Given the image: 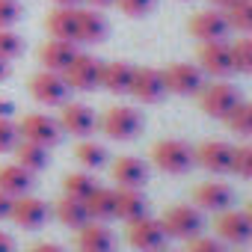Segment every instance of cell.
<instances>
[{
    "label": "cell",
    "mask_w": 252,
    "mask_h": 252,
    "mask_svg": "<svg viewBox=\"0 0 252 252\" xmlns=\"http://www.w3.org/2000/svg\"><path fill=\"white\" fill-rule=\"evenodd\" d=\"M152 160L158 169H163L169 175H184L196 163V149L184 140H160L152 149Z\"/></svg>",
    "instance_id": "1"
},
{
    "label": "cell",
    "mask_w": 252,
    "mask_h": 252,
    "mask_svg": "<svg viewBox=\"0 0 252 252\" xmlns=\"http://www.w3.org/2000/svg\"><path fill=\"white\" fill-rule=\"evenodd\" d=\"M199 104H202V110H205L211 119H222V122H225V119L234 113V107L240 104V92H237L231 83H225V80H214V83H205V86H202Z\"/></svg>",
    "instance_id": "2"
},
{
    "label": "cell",
    "mask_w": 252,
    "mask_h": 252,
    "mask_svg": "<svg viewBox=\"0 0 252 252\" xmlns=\"http://www.w3.org/2000/svg\"><path fill=\"white\" fill-rule=\"evenodd\" d=\"M101 128L110 140H134L140 131H143V116L134 110V107H125V104H116L104 113L101 119Z\"/></svg>",
    "instance_id": "3"
},
{
    "label": "cell",
    "mask_w": 252,
    "mask_h": 252,
    "mask_svg": "<svg viewBox=\"0 0 252 252\" xmlns=\"http://www.w3.org/2000/svg\"><path fill=\"white\" fill-rule=\"evenodd\" d=\"M18 137L27 140V143H36V146H57L60 137H63V128L60 122L45 116V113H30L18 122Z\"/></svg>",
    "instance_id": "4"
},
{
    "label": "cell",
    "mask_w": 252,
    "mask_h": 252,
    "mask_svg": "<svg viewBox=\"0 0 252 252\" xmlns=\"http://www.w3.org/2000/svg\"><path fill=\"white\" fill-rule=\"evenodd\" d=\"M101 65L104 63H98L92 54H77L68 63V68L63 71V77H65L68 89H74V92H92V89L101 86Z\"/></svg>",
    "instance_id": "5"
},
{
    "label": "cell",
    "mask_w": 252,
    "mask_h": 252,
    "mask_svg": "<svg viewBox=\"0 0 252 252\" xmlns=\"http://www.w3.org/2000/svg\"><path fill=\"white\" fill-rule=\"evenodd\" d=\"M160 225H163L166 237L193 240V237H199V231H202V214H199L196 208H190V205H172V208L163 214Z\"/></svg>",
    "instance_id": "6"
},
{
    "label": "cell",
    "mask_w": 252,
    "mask_h": 252,
    "mask_svg": "<svg viewBox=\"0 0 252 252\" xmlns=\"http://www.w3.org/2000/svg\"><path fill=\"white\" fill-rule=\"evenodd\" d=\"M68 83H65V77L60 74V71H39V74H33V80H30V95L39 101V104H45V107H60V104H65V98H68Z\"/></svg>",
    "instance_id": "7"
},
{
    "label": "cell",
    "mask_w": 252,
    "mask_h": 252,
    "mask_svg": "<svg viewBox=\"0 0 252 252\" xmlns=\"http://www.w3.org/2000/svg\"><path fill=\"white\" fill-rule=\"evenodd\" d=\"M163 83H166V92L172 95H199L205 86V71L190 63H175L163 71Z\"/></svg>",
    "instance_id": "8"
},
{
    "label": "cell",
    "mask_w": 252,
    "mask_h": 252,
    "mask_svg": "<svg viewBox=\"0 0 252 252\" xmlns=\"http://www.w3.org/2000/svg\"><path fill=\"white\" fill-rule=\"evenodd\" d=\"M231 24L222 9H202L190 18V33L205 45V42H225Z\"/></svg>",
    "instance_id": "9"
},
{
    "label": "cell",
    "mask_w": 252,
    "mask_h": 252,
    "mask_svg": "<svg viewBox=\"0 0 252 252\" xmlns=\"http://www.w3.org/2000/svg\"><path fill=\"white\" fill-rule=\"evenodd\" d=\"M199 68L205 74H214L217 80L234 74V57L228 42H205L199 48Z\"/></svg>",
    "instance_id": "10"
},
{
    "label": "cell",
    "mask_w": 252,
    "mask_h": 252,
    "mask_svg": "<svg viewBox=\"0 0 252 252\" xmlns=\"http://www.w3.org/2000/svg\"><path fill=\"white\" fill-rule=\"evenodd\" d=\"M48 217H51V208H48L42 199H36V196H30V193L12 199V214H9V220H12L18 228L36 231V228H42V225L48 222Z\"/></svg>",
    "instance_id": "11"
},
{
    "label": "cell",
    "mask_w": 252,
    "mask_h": 252,
    "mask_svg": "<svg viewBox=\"0 0 252 252\" xmlns=\"http://www.w3.org/2000/svg\"><path fill=\"white\" fill-rule=\"evenodd\" d=\"M128 240L140 252H158V249H163L166 231H163V225L158 220H149V214H146V217L128 222Z\"/></svg>",
    "instance_id": "12"
},
{
    "label": "cell",
    "mask_w": 252,
    "mask_h": 252,
    "mask_svg": "<svg viewBox=\"0 0 252 252\" xmlns=\"http://www.w3.org/2000/svg\"><path fill=\"white\" fill-rule=\"evenodd\" d=\"M231 160H234V146H228L225 140H208L196 149V163L214 175L231 172Z\"/></svg>",
    "instance_id": "13"
},
{
    "label": "cell",
    "mask_w": 252,
    "mask_h": 252,
    "mask_svg": "<svg viewBox=\"0 0 252 252\" xmlns=\"http://www.w3.org/2000/svg\"><path fill=\"white\" fill-rule=\"evenodd\" d=\"M60 128L65 131V134H71V137H80V140H86L95 128H98V119H95V113H92V107H86V104H63V113H60Z\"/></svg>",
    "instance_id": "14"
},
{
    "label": "cell",
    "mask_w": 252,
    "mask_h": 252,
    "mask_svg": "<svg viewBox=\"0 0 252 252\" xmlns=\"http://www.w3.org/2000/svg\"><path fill=\"white\" fill-rule=\"evenodd\" d=\"M128 95H134L143 104H158L166 95L163 71H158V68H134V83H131Z\"/></svg>",
    "instance_id": "15"
},
{
    "label": "cell",
    "mask_w": 252,
    "mask_h": 252,
    "mask_svg": "<svg viewBox=\"0 0 252 252\" xmlns=\"http://www.w3.org/2000/svg\"><path fill=\"white\" fill-rule=\"evenodd\" d=\"M77 252H116V237L104 222L89 220L77 228Z\"/></svg>",
    "instance_id": "16"
},
{
    "label": "cell",
    "mask_w": 252,
    "mask_h": 252,
    "mask_svg": "<svg viewBox=\"0 0 252 252\" xmlns=\"http://www.w3.org/2000/svg\"><path fill=\"white\" fill-rule=\"evenodd\" d=\"M217 234L225 243H246L252 240V222L246 217V211H222L217 217Z\"/></svg>",
    "instance_id": "17"
},
{
    "label": "cell",
    "mask_w": 252,
    "mask_h": 252,
    "mask_svg": "<svg viewBox=\"0 0 252 252\" xmlns=\"http://www.w3.org/2000/svg\"><path fill=\"white\" fill-rule=\"evenodd\" d=\"M77 57V48L74 42H65V39H48L42 48H39V63L48 68V71H65L68 63Z\"/></svg>",
    "instance_id": "18"
},
{
    "label": "cell",
    "mask_w": 252,
    "mask_h": 252,
    "mask_svg": "<svg viewBox=\"0 0 252 252\" xmlns=\"http://www.w3.org/2000/svg\"><path fill=\"white\" fill-rule=\"evenodd\" d=\"M193 202H196L202 211L222 214V211H228V205H231V187L222 184V181H205V184L196 187Z\"/></svg>",
    "instance_id": "19"
},
{
    "label": "cell",
    "mask_w": 252,
    "mask_h": 252,
    "mask_svg": "<svg viewBox=\"0 0 252 252\" xmlns=\"http://www.w3.org/2000/svg\"><path fill=\"white\" fill-rule=\"evenodd\" d=\"M107 36V21L101 15V9H77V33H74V42H83V45H98L104 42Z\"/></svg>",
    "instance_id": "20"
},
{
    "label": "cell",
    "mask_w": 252,
    "mask_h": 252,
    "mask_svg": "<svg viewBox=\"0 0 252 252\" xmlns=\"http://www.w3.org/2000/svg\"><path fill=\"white\" fill-rule=\"evenodd\" d=\"M131 83H134V65L131 63H107L101 65V86L113 95H128L131 92Z\"/></svg>",
    "instance_id": "21"
},
{
    "label": "cell",
    "mask_w": 252,
    "mask_h": 252,
    "mask_svg": "<svg viewBox=\"0 0 252 252\" xmlns=\"http://www.w3.org/2000/svg\"><path fill=\"white\" fill-rule=\"evenodd\" d=\"M113 181H119V187L140 190L149 181V166L140 158H119L113 163Z\"/></svg>",
    "instance_id": "22"
},
{
    "label": "cell",
    "mask_w": 252,
    "mask_h": 252,
    "mask_svg": "<svg viewBox=\"0 0 252 252\" xmlns=\"http://www.w3.org/2000/svg\"><path fill=\"white\" fill-rule=\"evenodd\" d=\"M45 27L51 33V39L74 42V33H77V6H57V9H51L48 18H45Z\"/></svg>",
    "instance_id": "23"
},
{
    "label": "cell",
    "mask_w": 252,
    "mask_h": 252,
    "mask_svg": "<svg viewBox=\"0 0 252 252\" xmlns=\"http://www.w3.org/2000/svg\"><path fill=\"white\" fill-rule=\"evenodd\" d=\"M33 187V172H27L21 163H3L0 166V190L6 196L18 199V196H27Z\"/></svg>",
    "instance_id": "24"
},
{
    "label": "cell",
    "mask_w": 252,
    "mask_h": 252,
    "mask_svg": "<svg viewBox=\"0 0 252 252\" xmlns=\"http://www.w3.org/2000/svg\"><path fill=\"white\" fill-rule=\"evenodd\" d=\"M149 214V202L140 190H128V187H119L116 190V217L125 222H134L140 217Z\"/></svg>",
    "instance_id": "25"
},
{
    "label": "cell",
    "mask_w": 252,
    "mask_h": 252,
    "mask_svg": "<svg viewBox=\"0 0 252 252\" xmlns=\"http://www.w3.org/2000/svg\"><path fill=\"white\" fill-rule=\"evenodd\" d=\"M86 211H89V220H95V222L113 220V217H116V190L95 187L92 196L86 199Z\"/></svg>",
    "instance_id": "26"
},
{
    "label": "cell",
    "mask_w": 252,
    "mask_h": 252,
    "mask_svg": "<svg viewBox=\"0 0 252 252\" xmlns=\"http://www.w3.org/2000/svg\"><path fill=\"white\" fill-rule=\"evenodd\" d=\"M57 220L68 228H80L89 222V211H86V202L80 199H71V196H63L57 202Z\"/></svg>",
    "instance_id": "27"
},
{
    "label": "cell",
    "mask_w": 252,
    "mask_h": 252,
    "mask_svg": "<svg viewBox=\"0 0 252 252\" xmlns=\"http://www.w3.org/2000/svg\"><path fill=\"white\" fill-rule=\"evenodd\" d=\"M15 163H21L27 172H42L48 166V149L45 146H36V143H27V140H18L15 146Z\"/></svg>",
    "instance_id": "28"
},
{
    "label": "cell",
    "mask_w": 252,
    "mask_h": 252,
    "mask_svg": "<svg viewBox=\"0 0 252 252\" xmlns=\"http://www.w3.org/2000/svg\"><path fill=\"white\" fill-rule=\"evenodd\" d=\"M74 158H77V163H80L83 169H101L110 155H107V146H101V143H95V140H83V143L74 149Z\"/></svg>",
    "instance_id": "29"
},
{
    "label": "cell",
    "mask_w": 252,
    "mask_h": 252,
    "mask_svg": "<svg viewBox=\"0 0 252 252\" xmlns=\"http://www.w3.org/2000/svg\"><path fill=\"white\" fill-rule=\"evenodd\" d=\"M95 187H98V184H95V178H92L89 172H68V175H65V181H63L65 196L80 199V202H86V199L92 196V190H95Z\"/></svg>",
    "instance_id": "30"
},
{
    "label": "cell",
    "mask_w": 252,
    "mask_h": 252,
    "mask_svg": "<svg viewBox=\"0 0 252 252\" xmlns=\"http://www.w3.org/2000/svg\"><path fill=\"white\" fill-rule=\"evenodd\" d=\"M225 18L231 24V30L240 33H252V0H237L225 9Z\"/></svg>",
    "instance_id": "31"
},
{
    "label": "cell",
    "mask_w": 252,
    "mask_h": 252,
    "mask_svg": "<svg viewBox=\"0 0 252 252\" xmlns=\"http://www.w3.org/2000/svg\"><path fill=\"white\" fill-rule=\"evenodd\" d=\"M228 122V128L240 137H252V101H240L234 107V113L225 119Z\"/></svg>",
    "instance_id": "32"
},
{
    "label": "cell",
    "mask_w": 252,
    "mask_h": 252,
    "mask_svg": "<svg viewBox=\"0 0 252 252\" xmlns=\"http://www.w3.org/2000/svg\"><path fill=\"white\" fill-rule=\"evenodd\" d=\"M24 51V42L18 33H12V27H0V60H15Z\"/></svg>",
    "instance_id": "33"
},
{
    "label": "cell",
    "mask_w": 252,
    "mask_h": 252,
    "mask_svg": "<svg viewBox=\"0 0 252 252\" xmlns=\"http://www.w3.org/2000/svg\"><path fill=\"white\" fill-rule=\"evenodd\" d=\"M231 57H234V71L252 74V39H240L231 45Z\"/></svg>",
    "instance_id": "34"
},
{
    "label": "cell",
    "mask_w": 252,
    "mask_h": 252,
    "mask_svg": "<svg viewBox=\"0 0 252 252\" xmlns=\"http://www.w3.org/2000/svg\"><path fill=\"white\" fill-rule=\"evenodd\" d=\"M231 172H237L240 178H249V181H252V146H240V149H234Z\"/></svg>",
    "instance_id": "35"
},
{
    "label": "cell",
    "mask_w": 252,
    "mask_h": 252,
    "mask_svg": "<svg viewBox=\"0 0 252 252\" xmlns=\"http://www.w3.org/2000/svg\"><path fill=\"white\" fill-rule=\"evenodd\" d=\"M18 125H12L9 119H0V155L3 152H15L18 146Z\"/></svg>",
    "instance_id": "36"
},
{
    "label": "cell",
    "mask_w": 252,
    "mask_h": 252,
    "mask_svg": "<svg viewBox=\"0 0 252 252\" xmlns=\"http://www.w3.org/2000/svg\"><path fill=\"white\" fill-rule=\"evenodd\" d=\"M21 18V3L18 0H0V27H12Z\"/></svg>",
    "instance_id": "37"
},
{
    "label": "cell",
    "mask_w": 252,
    "mask_h": 252,
    "mask_svg": "<svg viewBox=\"0 0 252 252\" xmlns=\"http://www.w3.org/2000/svg\"><path fill=\"white\" fill-rule=\"evenodd\" d=\"M116 6H119L125 15L140 18V15H146V12L155 6V0H116Z\"/></svg>",
    "instance_id": "38"
},
{
    "label": "cell",
    "mask_w": 252,
    "mask_h": 252,
    "mask_svg": "<svg viewBox=\"0 0 252 252\" xmlns=\"http://www.w3.org/2000/svg\"><path fill=\"white\" fill-rule=\"evenodd\" d=\"M184 252H225V246L217 243L214 237H193L190 246H187Z\"/></svg>",
    "instance_id": "39"
},
{
    "label": "cell",
    "mask_w": 252,
    "mask_h": 252,
    "mask_svg": "<svg viewBox=\"0 0 252 252\" xmlns=\"http://www.w3.org/2000/svg\"><path fill=\"white\" fill-rule=\"evenodd\" d=\"M9 214H12V196L0 190V220H9Z\"/></svg>",
    "instance_id": "40"
},
{
    "label": "cell",
    "mask_w": 252,
    "mask_h": 252,
    "mask_svg": "<svg viewBox=\"0 0 252 252\" xmlns=\"http://www.w3.org/2000/svg\"><path fill=\"white\" fill-rule=\"evenodd\" d=\"M0 252H15V240L6 231H0Z\"/></svg>",
    "instance_id": "41"
},
{
    "label": "cell",
    "mask_w": 252,
    "mask_h": 252,
    "mask_svg": "<svg viewBox=\"0 0 252 252\" xmlns=\"http://www.w3.org/2000/svg\"><path fill=\"white\" fill-rule=\"evenodd\" d=\"M30 252H65V249H63L60 243H36Z\"/></svg>",
    "instance_id": "42"
},
{
    "label": "cell",
    "mask_w": 252,
    "mask_h": 252,
    "mask_svg": "<svg viewBox=\"0 0 252 252\" xmlns=\"http://www.w3.org/2000/svg\"><path fill=\"white\" fill-rule=\"evenodd\" d=\"M15 113V104L12 101H3V98H0V119H9Z\"/></svg>",
    "instance_id": "43"
},
{
    "label": "cell",
    "mask_w": 252,
    "mask_h": 252,
    "mask_svg": "<svg viewBox=\"0 0 252 252\" xmlns=\"http://www.w3.org/2000/svg\"><path fill=\"white\" fill-rule=\"evenodd\" d=\"M86 6H92V9H107V6H113L116 0H83Z\"/></svg>",
    "instance_id": "44"
},
{
    "label": "cell",
    "mask_w": 252,
    "mask_h": 252,
    "mask_svg": "<svg viewBox=\"0 0 252 252\" xmlns=\"http://www.w3.org/2000/svg\"><path fill=\"white\" fill-rule=\"evenodd\" d=\"M9 71H12V68H9V63H6V60H0V80H6V77H9Z\"/></svg>",
    "instance_id": "45"
},
{
    "label": "cell",
    "mask_w": 252,
    "mask_h": 252,
    "mask_svg": "<svg viewBox=\"0 0 252 252\" xmlns=\"http://www.w3.org/2000/svg\"><path fill=\"white\" fill-rule=\"evenodd\" d=\"M211 3H214L217 9H228L231 3H237V0H211Z\"/></svg>",
    "instance_id": "46"
},
{
    "label": "cell",
    "mask_w": 252,
    "mask_h": 252,
    "mask_svg": "<svg viewBox=\"0 0 252 252\" xmlns=\"http://www.w3.org/2000/svg\"><path fill=\"white\" fill-rule=\"evenodd\" d=\"M54 3H57V6H77L80 0H54Z\"/></svg>",
    "instance_id": "47"
},
{
    "label": "cell",
    "mask_w": 252,
    "mask_h": 252,
    "mask_svg": "<svg viewBox=\"0 0 252 252\" xmlns=\"http://www.w3.org/2000/svg\"><path fill=\"white\" fill-rule=\"evenodd\" d=\"M246 217H249V222H252V202H249V208H246Z\"/></svg>",
    "instance_id": "48"
},
{
    "label": "cell",
    "mask_w": 252,
    "mask_h": 252,
    "mask_svg": "<svg viewBox=\"0 0 252 252\" xmlns=\"http://www.w3.org/2000/svg\"><path fill=\"white\" fill-rule=\"evenodd\" d=\"M158 252H166V249H158Z\"/></svg>",
    "instance_id": "49"
}]
</instances>
